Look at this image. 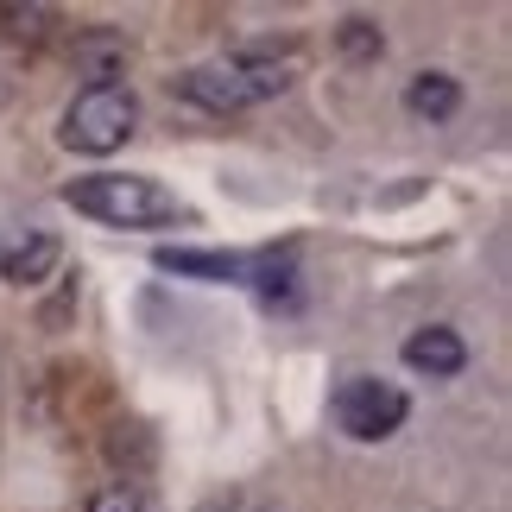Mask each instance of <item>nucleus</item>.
<instances>
[{"mask_svg": "<svg viewBox=\"0 0 512 512\" xmlns=\"http://www.w3.org/2000/svg\"><path fill=\"white\" fill-rule=\"evenodd\" d=\"M64 203L76 215H95V222L108 228H165L177 222V196L159 190L152 177H127V171H95V177H76L64 190Z\"/></svg>", "mask_w": 512, "mask_h": 512, "instance_id": "nucleus-1", "label": "nucleus"}, {"mask_svg": "<svg viewBox=\"0 0 512 512\" xmlns=\"http://www.w3.org/2000/svg\"><path fill=\"white\" fill-rule=\"evenodd\" d=\"M285 64H272V57H228V64H203L190 70L177 95L196 108H215V114H241L253 102H272V95H285Z\"/></svg>", "mask_w": 512, "mask_h": 512, "instance_id": "nucleus-2", "label": "nucleus"}, {"mask_svg": "<svg viewBox=\"0 0 512 512\" xmlns=\"http://www.w3.org/2000/svg\"><path fill=\"white\" fill-rule=\"evenodd\" d=\"M133 121H140L133 89L114 83V76H102V83H89V89L70 102V114H64V146H70V152H89V159H108L114 146H127Z\"/></svg>", "mask_w": 512, "mask_h": 512, "instance_id": "nucleus-3", "label": "nucleus"}, {"mask_svg": "<svg viewBox=\"0 0 512 512\" xmlns=\"http://www.w3.org/2000/svg\"><path fill=\"white\" fill-rule=\"evenodd\" d=\"M329 411H336V424L348 430V437H361V443H380L392 437V430L405 424V411L411 399L392 380H373V373H354V380L336 386V399H329Z\"/></svg>", "mask_w": 512, "mask_h": 512, "instance_id": "nucleus-4", "label": "nucleus"}, {"mask_svg": "<svg viewBox=\"0 0 512 512\" xmlns=\"http://www.w3.org/2000/svg\"><path fill=\"white\" fill-rule=\"evenodd\" d=\"M405 367L430 373V380H449V373L468 367V348L456 329H418V336H405Z\"/></svg>", "mask_w": 512, "mask_h": 512, "instance_id": "nucleus-5", "label": "nucleus"}, {"mask_svg": "<svg viewBox=\"0 0 512 512\" xmlns=\"http://www.w3.org/2000/svg\"><path fill=\"white\" fill-rule=\"evenodd\" d=\"M159 266L209 279V285H253V272H260V260H241V253H177V247L159 253Z\"/></svg>", "mask_w": 512, "mask_h": 512, "instance_id": "nucleus-6", "label": "nucleus"}, {"mask_svg": "<svg viewBox=\"0 0 512 512\" xmlns=\"http://www.w3.org/2000/svg\"><path fill=\"white\" fill-rule=\"evenodd\" d=\"M57 260H64L57 234H26V241H13L7 253H0V279L7 285H38V279H51Z\"/></svg>", "mask_w": 512, "mask_h": 512, "instance_id": "nucleus-7", "label": "nucleus"}, {"mask_svg": "<svg viewBox=\"0 0 512 512\" xmlns=\"http://www.w3.org/2000/svg\"><path fill=\"white\" fill-rule=\"evenodd\" d=\"M405 108L418 114V121H449V114L462 108V83H456V76H443V70H424V76H411Z\"/></svg>", "mask_w": 512, "mask_h": 512, "instance_id": "nucleus-8", "label": "nucleus"}, {"mask_svg": "<svg viewBox=\"0 0 512 512\" xmlns=\"http://www.w3.org/2000/svg\"><path fill=\"white\" fill-rule=\"evenodd\" d=\"M89 512H152V500L140 494V487L121 481V487H102V494L89 500Z\"/></svg>", "mask_w": 512, "mask_h": 512, "instance_id": "nucleus-9", "label": "nucleus"}, {"mask_svg": "<svg viewBox=\"0 0 512 512\" xmlns=\"http://www.w3.org/2000/svg\"><path fill=\"white\" fill-rule=\"evenodd\" d=\"M342 45H348V57H380V26L348 19V26H342Z\"/></svg>", "mask_w": 512, "mask_h": 512, "instance_id": "nucleus-10", "label": "nucleus"}]
</instances>
